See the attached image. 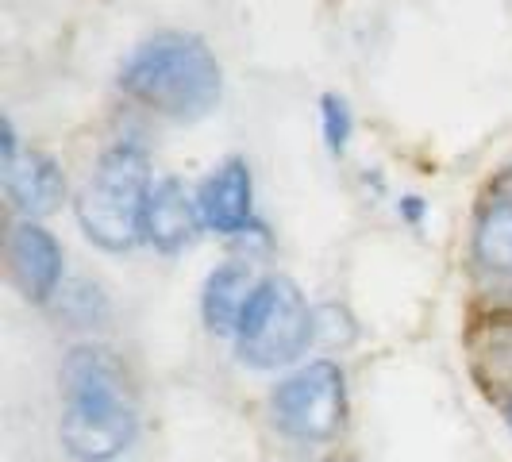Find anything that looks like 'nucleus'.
I'll use <instances>...</instances> for the list:
<instances>
[{"mask_svg": "<svg viewBox=\"0 0 512 462\" xmlns=\"http://www.w3.org/2000/svg\"><path fill=\"white\" fill-rule=\"evenodd\" d=\"M151 158L139 143H116L101 154L74 201L81 231L104 251H128L143 239V212L151 197Z\"/></svg>", "mask_w": 512, "mask_h": 462, "instance_id": "3", "label": "nucleus"}, {"mask_svg": "<svg viewBox=\"0 0 512 462\" xmlns=\"http://www.w3.org/2000/svg\"><path fill=\"white\" fill-rule=\"evenodd\" d=\"M255 270L247 262H224L208 274L205 297H201V312H205L208 332L216 335H235L239 332V320L247 312V301L255 293Z\"/></svg>", "mask_w": 512, "mask_h": 462, "instance_id": "10", "label": "nucleus"}, {"mask_svg": "<svg viewBox=\"0 0 512 462\" xmlns=\"http://www.w3.org/2000/svg\"><path fill=\"white\" fill-rule=\"evenodd\" d=\"M4 189L12 197V205L24 212L27 220L47 216L66 197V178L58 170L51 154L43 151H20V158L4 170Z\"/></svg>", "mask_w": 512, "mask_h": 462, "instance_id": "9", "label": "nucleus"}, {"mask_svg": "<svg viewBox=\"0 0 512 462\" xmlns=\"http://www.w3.org/2000/svg\"><path fill=\"white\" fill-rule=\"evenodd\" d=\"M197 205H201V220L208 231L216 235H243L255 224V178L247 158L231 154L224 158L197 189Z\"/></svg>", "mask_w": 512, "mask_h": 462, "instance_id": "6", "label": "nucleus"}, {"mask_svg": "<svg viewBox=\"0 0 512 462\" xmlns=\"http://www.w3.org/2000/svg\"><path fill=\"white\" fill-rule=\"evenodd\" d=\"M509 424H512V405H509Z\"/></svg>", "mask_w": 512, "mask_h": 462, "instance_id": "15", "label": "nucleus"}, {"mask_svg": "<svg viewBox=\"0 0 512 462\" xmlns=\"http://www.w3.org/2000/svg\"><path fill=\"white\" fill-rule=\"evenodd\" d=\"M355 339V324L351 316L339 305H320L312 308V343H324V347H343Z\"/></svg>", "mask_w": 512, "mask_h": 462, "instance_id": "12", "label": "nucleus"}, {"mask_svg": "<svg viewBox=\"0 0 512 462\" xmlns=\"http://www.w3.org/2000/svg\"><path fill=\"white\" fill-rule=\"evenodd\" d=\"M120 89L162 120L197 124L224 97V70L201 35L158 31L128 54Z\"/></svg>", "mask_w": 512, "mask_h": 462, "instance_id": "1", "label": "nucleus"}, {"mask_svg": "<svg viewBox=\"0 0 512 462\" xmlns=\"http://www.w3.org/2000/svg\"><path fill=\"white\" fill-rule=\"evenodd\" d=\"M474 255L486 270L512 278V201H497L482 212L474 231Z\"/></svg>", "mask_w": 512, "mask_h": 462, "instance_id": "11", "label": "nucleus"}, {"mask_svg": "<svg viewBox=\"0 0 512 462\" xmlns=\"http://www.w3.org/2000/svg\"><path fill=\"white\" fill-rule=\"evenodd\" d=\"M320 120H324V143L332 154L347 151V139H351V108L339 93H324L320 97Z\"/></svg>", "mask_w": 512, "mask_h": 462, "instance_id": "13", "label": "nucleus"}, {"mask_svg": "<svg viewBox=\"0 0 512 462\" xmlns=\"http://www.w3.org/2000/svg\"><path fill=\"white\" fill-rule=\"evenodd\" d=\"M62 443L81 462H108L135 439V397L120 359L104 347H74L62 362Z\"/></svg>", "mask_w": 512, "mask_h": 462, "instance_id": "2", "label": "nucleus"}, {"mask_svg": "<svg viewBox=\"0 0 512 462\" xmlns=\"http://www.w3.org/2000/svg\"><path fill=\"white\" fill-rule=\"evenodd\" d=\"M201 205L197 197L185 189L181 178L154 181L151 197H147V212H143V239L162 255H178L185 251L197 231H201Z\"/></svg>", "mask_w": 512, "mask_h": 462, "instance_id": "8", "label": "nucleus"}, {"mask_svg": "<svg viewBox=\"0 0 512 462\" xmlns=\"http://www.w3.org/2000/svg\"><path fill=\"white\" fill-rule=\"evenodd\" d=\"M401 212L416 224V220H420V212H424V201H420V197H405V201H401Z\"/></svg>", "mask_w": 512, "mask_h": 462, "instance_id": "14", "label": "nucleus"}, {"mask_svg": "<svg viewBox=\"0 0 512 462\" xmlns=\"http://www.w3.org/2000/svg\"><path fill=\"white\" fill-rule=\"evenodd\" d=\"M312 347V308L297 282L270 274L255 285L235 332L239 359L255 370H282Z\"/></svg>", "mask_w": 512, "mask_h": 462, "instance_id": "4", "label": "nucleus"}, {"mask_svg": "<svg viewBox=\"0 0 512 462\" xmlns=\"http://www.w3.org/2000/svg\"><path fill=\"white\" fill-rule=\"evenodd\" d=\"M274 424L285 436L308 439V443H324L343 428L347 416V385H343V370L332 359H316L301 366L297 374H289L274 397Z\"/></svg>", "mask_w": 512, "mask_h": 462, "instance_id": "5", "label": "nucleus"}, {"mask_svg": "<svg viewBox=\"0 0 512 462\" xmlns=\"http://www.w3.org/2000/svg\"><path fill=\"white\" fill-rule=\"evenodd\" d=\"M8 270L27 301H47L62 282V247L35 220H20L8 231Z\"/></svg>", "mask_w": 512, "mask_h": 462, "instance_id": "7", "label": "nucleus"}]
</instances>
